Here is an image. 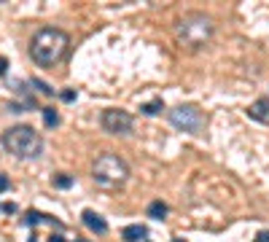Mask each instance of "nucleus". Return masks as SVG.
<instances>
[{
    "mask_svg": "<svg viewBox=\"0 0 269 242\" xmlns=\"http://www.w3.org/2000/svg\"><path fill=\"white\" fill-rule=\"evenodd\" d=\"M70 35L60 27H41L30 38V57L38 68H54L68 57Z\"/></svg>",
    "mask_w": 269,
    "mask_h": 242,
    "instance_id": "f257e3e1",
    "label": "nucleus"
},
{
    "mask_svg": "<svg viewBox=\"0 0 269 242\" xmlns=\"http://www.w3.org/2000/svg\"><path fill=\"white\" fill-rule=\"evenodd\" d=\"M213 30H215V24H213V19H210L207 14L191 11V14L180 16L178 22H175L173 35H175V43H178L180 49L196 51V49H202V46L210 43Z\"/></svg>",
    "mask_w": 269,
    "mask_h": 242,
    "instance_id": "f03ea898",
    "label": "nucleus"
},
{
    "mask_svg": "<svg viewBox=\"0 0 269 242\" xmlns=\"http://www.w3.org/2000/svg\"><path fill=\"white\" fill-rule=\"evenodd\" d=\"M3 148L14 154L16 159H38L43 151V140L27 124H16V127L3 132Z\"/></svg>",
    "mask_w": 269,
    "mask_h": 242,
    "instance_id": "7ed1b4c3",
    "label": "nucleus"
},
{
    "mask_svg": "<svg viewBox=\"0 0 269 242\" xmlns=\"http://www.w3.org/2000/svg\"><path fill=\"white\" fill-rule=\"evenodd\" d=\"M91 178H94L97 186L102 188H113V186H121L124 180L129 178V167L121 156L116 154H100L91 164Z\"/></svg>",
    "mask_w": 269,
    "mask_h": 242,
    "instance_id": "20e7f679",
    "label": "nucleus"
},
{
    "mask_svg": "<svg viewBox=\"0 0 269 242\" xmlns=\"http://www.w3.org/2000/svg\"><path fill=\"white\" fill-rule=\"evenodd\" d=\"M170 124L183 129V132H188V135H202V129H205V124H207V116L196 105H178V108L170 110Z\"/></svg>",
    "mask_w": 269,
    "mask_h": 242,
    "instance_id": "39448f33",
    "label": "nucleus"
},
{
    "mask_svg": "<svg viewBox=\"0 0 269 242\" xmlns=\"http://www.w3.org/2000/svg\"><path fill=\"white\" fill-rule=\"evenodd\" d=\"M100 124H102L105 132H110V135H129V132H132V124L135 121H132V116H129L127 110L108 108V110H102Z\"/></svg>",
    "mask_w": 269,
    "mask_h": 242,
    "instance_id": "423d86ee",
    "label": "nucleus"
},
{
    "mask_svg": "<svg viewBox=\"0 0 269 242\" xmlns=\"http://www.w3.org/2000/svg\"><path fill=\"white\" fill-rule=\"evenodd\" d=\"M81 221H84V226H89L94 234H105L108 232V224H105V218L100 213H94V210H84L81 213Z\"/></svg>",
    "mask_w": 269,
    "mask_h": 242,
    "instance_id": "0eeeda50",
    "label": "nucleus"
},
{
    "mask_svg": "<svg viewBox=\"0 0 269 242\" xmlns=\"http://www.w3.org/2000/svg\"><path fill=\"white\" fill-rule=\"evenodd\" d=\"M248 116L261 124H269V100L267 97H261V100H256L251 108H248Z\"/></svg>",
    "mask_w": 269,
    "mask_h": 242,
    "instance_id": "6e6552de",
    "label": "nucleus"
},
{
    "mask_svg": "<svg viewBox=\"0 0 269 242\" xmlns=\"http://www.w3.org/2000/svg\"><path fill=\"white\" fill-rule=\"evenodd\" d=\"M146 237H148V229L140 226V224H132V226H127L121 232V240L124 242H140V240H146Z\"/></svg>",
    "mask_w": 269,
    "mask_h": 242,
    "instance_id": "1a4fd4ad",
    "label": "nucleus"
},
{
    "mask_svg": "<svg viewBox=\"0 0 269 242\" xmlns=\"http://www.w3.org/2000/svg\"><path fill=\"white\" fill-rule=\"evenodd\" d=\"M167 213H170V207L162 199H156V202H151V205H148V218H154V221H162Z\"/></svg>",
    "mask_w": 269,
    "mask_h": 242,
    "instance_id": "9d476101",
    "label": "nucleus"
},
{
    "mask_svg": "<svg viewBox=\"0 0 269 242\" xmlns=\"http://www.w3.org/2000/svg\"><path fill=\"white\" fill-rule=\"evenodd\" d=\"M41 221H49V224H57L51 215H43V213H38V210H30L27 215H24V224L27 226H35V224H41Z\"/></svg>",
    "mask_w": 269,
    "mask_h": 242,
    "instance_id": "9b49d317",
    "label": "nucleus"
},
{
    "mask_svg": "<svg viewBox=\"0 0 269 242\" xmlns=\"http://www.w3.org/2000/svg\"><path fill=\"white\" fill-rule=\"evenodd\" d=\"M41 113H43L46 127H57V124H60V113H57L54 108H41Z\"/></svg>",
    "mask_w": 269,
    "mask_h": 242,
    "instance_id": "f8f14e48",
    "label": "nucleus"
},
{
    "mask_svg": "<svg viewBox=\"0 0 269 242\" xmlns=\"http://www.w3.org/2000/svg\"><path fill=\"white\" fill-rule=\"evenodd\" d=\"M140 110H143V113H146V116H156V113H159V110H165V102H162L159 97H156V100L146 102V105H143Z\"/></svg>",
    "mask_w": 269,
    "mask_h": 242,
    "instance_id": "ddd939ff",
    "label": "nucleus"
},
{
    "mask_svg": "<svg viewBox=\"0 0 269 242\" xmlns=\"http://www.w3.org/2000/svg\"><path fill=\"white\" fill-rule=\"evenodd\" d=\"M51 183H54V188H70L73 186V178H70L68 172H57L54 178H51Z\"/></svg>",
    "mask_w": 269,
    "mask_h": 242,
    "instance_id": "4468645a",
    "label": "nucleus"
},
{
    "mask_svg": "<svg viewBox=\"0 0 269 242\" xmlns=\"http://www.w3.org/2000/svg\"><path fill=\"white\" fill-rule=\"evenodd\" d=\"M30 86H35V89H41L43 94H54V89L49 86V83H43L41 78H30Z\"/></svg>",
    "mask_w": 269,
    "mask_h": 242,
    "instance_id": "2eb2a0df",
    "label": "nucleus"
},
{
    "mask_svg": "<svg viewBox=\"0 0 269 242\" xmlns=\"http://www.w3.org/2000/svg\"><path fill=\"white\" fill-rule=\"evenodd\" d=\"M60 97H62L65 102H73V100H76V91H73V89H65V91H62Z\"/></svg>",
    "mask_w": 269,
    "mask_h": 242,
    "instance_id": "dca6fc26",
    "label": "nucleus"
},
{
    "mask_svg": "<svg viewBox=\"0 0 269 242\" xmlns=\"http://www.w3.org/2000/svg\"><path fill=\"white\" fill-rule=\"evenodd\" d=\"M5 73H8V60L0 57V76H5Z\"/></svg>",
    "mask_w": 269,
    "mask_h": 242,
    "instance_id": "f3484780",
    "label": "nucleus"
},
{
    "mask_svg": "<svg viewBox=\"0 0 269 242\" xmlns=\"http://www.w3.org/2000/svg\"><path fill=\"white\" fill-rule=\"evenodd\" d=\"M5 188H11V180L5 175H0V191H5Z\"/></svg>",
    "mask_w": 269,
    "mask_h": 242,
    "instance_id": "a211bd4d",
    "label": "nucleus"
},
{
    "mask_svg": "<svg viewBox=\"0 0 269 242\" xmlns=\"http://www.w3.org/2000/svg\"><path fill=\"white\" fill-rule=\"evenodd\" d=\"M3 213H16V205H14V202H5V205H3Z\"/></svg>",
    "mask_w": 269,
    "mask_h": 242,
    "instance_id": "6ab92c4d",
    "label": "nucleus"
},
{
    "mask_svg": "<svg viewBox=\"0 0 269 242\" xmlns=\"http://www.w3.org/2000/svg\"><path fill=\"white\" fill-rule=\"evenodd\" d=\"M256 242H269V232H259V237H256Z\"/></svg>",
    "mask_w": 269,
    "mask_h": 242,
    "instance_id": "aec40b11",
    "label": "nucleus"
},
{
    "mask_svg": "<svg viewBox=\"0 0 269 242\" xmlns=\"http://www.w3.org/2000/svg\"><path fill=\"white\" fill-rule=\"evenodd\" d=\"M49 242H65V237H62V234H51Z\"/></svg>",
    "mask_w": 269,
    "mask_h": 242,
    "instance_id": "412c9836",
    "label": "nucleus"
},
{
    "mask_svg": "<svg viewBox=\"0 0 269 242\" xmlns=\"http://www.w3.org/2000/svg\"><path fill=\"white\" fill-rule=\"evenodd\" d=\"M27 242H38V237H35V234H32V237H30V240H27Z\"/></svg>",
    "mask_w": 269,
    "mask_h": 242,
    "instance_id": "4be33fe9",
    "label": "nucleus"
},
{
    "mask_svg": "<svg viewBox=\"0 0 269 242\" xmlns=\"http://www.w3.org/2000/svg\"><path fill=\"white\" fill-rule=\"evenodd\" d=\"M173 242H186V240H173Z\"/></svg>",
    "mask_w": 269,
    "mask_h": 242,
    "instance_id": "5701e85b",
    "label": "nucleus"
},
{
    "mask_svg": "<svg viewBox=\"0 0 269 242\" xmlns=\"http://www.w3.org/2000/svg\"><path fill=\"white\" fill-rule=\"evenodd\" d=\"M76 242H89V240H76Z\"/></svg>",
    "mask_w": 269,
    "mask_h": 242,
    "instance_id": "b1692460",
    "label": "nucleus"
}]
</instances>
